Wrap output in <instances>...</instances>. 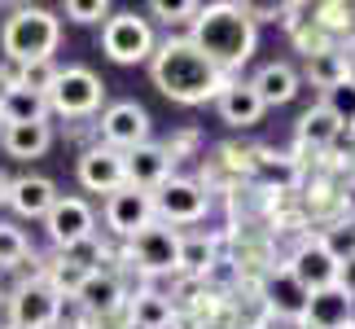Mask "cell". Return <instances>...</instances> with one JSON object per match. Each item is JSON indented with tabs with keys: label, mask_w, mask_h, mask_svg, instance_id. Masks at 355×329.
<instances>
[{
	"label": "cell",
	"mask_w": 355,
	"mask_h": 329,
	"mask_svg": "<svg viewBox=\"0 0 355 329\" xmlns=\"http://www.w3.org/2000/svg\"><path fill=\"white\" fill-rule=\"evenodd\" d=\"M44 228H49V242L58 246V251H66V246L92 237L97 215H92V207H88L84 198H58L49 207V215H44Z\"/></svg>",
	"instance_id": "cell-11"
},
{
	"label": "cell",
	"mask_w": 355,
	"mask_h": 329,
	"mask_svg": "<svg viewBox=\"0 0 355 329\" xmlns=\"http://www.w3.org/2000/svg\"><path fill=\"white\" fill-rule=\"evenodd\" d=\"M5 202L18 215H26V219H44L49 207L58 202V189H53L49 176H18V180H9Z\"/></svg>",
	"instance_id": "cell-17"
},
{
	"label": "cell",
	"mask_w": 355,
	"mask_h": 329,
	"mask_svg": "<svg viewBox=\"0 0 355 329\" xmlns=\"http://www.w3.org/2000/svg\"><path fill=\"white\" fill-rule=\"evenodd\" d=\"M0 145L9 158H40L53 145V128L49 123H13V128H0Z\"/></svg>",
	"instance_id": "cell-24"
},
{
	"label": "cell",
	"mask_w": 355,
	"mask_h": 329,
	"mask_svg": "<svg viewBox=\"0 0 355 329\" xmlns=\"http://www.w3.org/2000/svg\"><path fill=\"white\" fill-rule=\"evenodd\" d=\"M334 285L343 290L347 298H355V259H347V264H338V277H334Z\"/></svg>",
	"instance_id": "cell-37"
},
{
	"label": "cell",
	"mask_w": 355,
	"mask_h": 329,
	"mask_svg": "<svg viewBox=\"0 0 355 329\" xmlns=\"http://www.w3.org/2000/svg\"><path fill=\"white\" fill-rule=\"evenodd\" d=\"M58 317H62V294L44 277L13 285V294H9V325L13 329H53Z\"/></svg>",
	"instance_id": "cell-6"
},
{
	"label": "cell",
	"mask_w": 355,
	"mask_h": 329,
	"mask_svg": "<svg viewBox=\"0 0 355 329\" xmlns=\"http://www.w3.org/2000/svg\"><path fill=\"white\" fill-rule=\"evenodd\" d=\"M5 194H9V176L0 171V202H5Z\"/></svg>",
	"instance_id": "cell-40"
},
{
	"label": "cell",
	"mask_w": 355,
	"mask_h": 329,
	"mask_svg": "<svg viewBox=\"0 0 355 329\" xmlns=\"http://www.w3.org/2000/svg\"><path fill=\"white\" fill-rule=\"evenodd\" d=\"M101 49H105V58L119 62V66L149 62L154 58V31H149V22L136 18V13H114V18H105Z\"/></svg>",
	"instance_id": "cell-7"
},
{
	"label": "cell",
	"mask_w": 355,
	"mask_h": 329,
	"mask_svg": "<svg viewBox=\"0 0 355 329\" xmlns=\"http://www.w3.org/2000/svg\"><path fill=\"white\" fill-rule=\"evenodd\" d=\"M351 136H355V123H351Z\"/></svg>",
	"instance_id": "cell-42"
},
{
	"label": "cell",
	"mask_w": 355,
	"mask_h": 329,
	"mask_svg": "<svg viewBox=\"0 0 355 329\" xmlns=\"http://www.w3.org/2000/svg\"><path fill=\"white\" fill-rule=\"evenodd\" d=\"M5 329H13V325H5Z\"/></svg>",
	"instance_id": "cell-44"
},
{
	"label": "cell",
	"mask_w": 355,
	"mask_h": 329,
	"mask_svg": "<svg viewBox=\"0 0 355 329\" xmlns=\"http://www.w3.org/2000/svg\"><path fill=\"white\" fill-rule=\"evenodd\" d=\"M175 255H180V233L167 224H149L136 237H128V259L149 277H162V272H175Z\"/></svg>",
	"instance_id": "cell-8"
},
{
	"label": "cell",
	"mask_w": 355,
	"mask_h": 329,
	"mask_svg": "<svg viewBox=\"0 0 355 329\" xmlns=\"http://www.w3.org/2000/svg\"><path fill=\"white\" fill-rule=\"evenodd\" d=\"M215 106H220V119L228 128H254V123L263 119V101H259L254 88L241 84V79H233V84L215 97Z\"/></svg>",
	"instance_id": "cell-21"
},
{
	"label": "cell",
	"mask_w": 355,
	"mask_h": 329,
	"mask_svg": "<svg viewBox=\"0 0 355 329\" xmlns=\"http://www.w3.org/2000/svg\"><path fill=\"white\" fill-rule=\"evenodd\" d=\"M13 123H49V101L5 84L0 88V128H13Z\"/></svg>",
	"instance_id": "cell-23"
},
{
	"label": "cell",
	"mask_w": 355,
	"mask_h": 329,
	"mask_svg": "<svg viewBox=\"0 0 355 329\" xmlns=\"http://www.w3.org/2000/svg\"><path fill=\"white\" fill-rule=\"evenodd\" d=\"M149 224H154V198L149 194L123 185V189H114V194L105 198V228L119 233L123 242L136 237V233L149 228Z\"/></svg>",
	"instance_id": "cell-12"
},
{
	"label": "cell",
	"mask_w": 355,
	"mask_h": 329,
	"mask_svg": "<svg viewBox=\"0 0 355 329\" xmlns=\"http://www.w3.org/2000/svg\"><path fill=\"white\" fill-rule=\"evenodd\" d=\"M171 154L167 145H136L123 154V180H128V189H141V194H154V189L171 176Z\"/></svg>",
	"instance_id": "cell-13"
},
{
	"label": "cell",
	"mask_w": 355,
	"mask_h": 329,
	"mask_svg": "<svg viewBox=\"0 0 355 329\" xmlns=\"http://www.w3.org/2000/svg\"><path fill=\"white\" fill-rule=\"evenodd\" d=\"M307 79H311L316 88H324V92L338 88V84L347 79V53L338 49V44L320 49V53H311V58H307Z\"/></svg>",
	"instance_id": "cell-28"
},
{
	"label": "cell",
	"mask_w": 355,
	"mask_h": 329,
	"mask_svg": "<svg viewBox=\"0 0 355 329\" xmlns=\"http://www.w3.org/2000/svg\"><path fill=\"white\" fill-rule=\"evenodd\" d=\"M320 106H329V115H334L338 123H355V88H351V84H338V88H329Z\"/></svg>",
	"instance_id": "cell-33"
},
{
	"label": "cell",
	"mask_w": 355,
	"mask_h": 329,
	"mask_svg": "<svg viewBox=\"0 0 355 329\" xmlns=\"http://www.w3.org/2000/svg\"><path fill=\"white\" fill-rule=\"evenodd\" d=\"M294 136H298V154H324V149H329L338 136H343V123L329 115V106L316 101L311 110H303V119H298Z\"/></svg>",
	"instance_id": "cell-18"
},
{
	"label": "cell",
	"mask_w": 355,
	"mask_h": 329,
	"mask_svg": "<svg viewBox=\"0 0 355 329\" xmlns=\"http://www.w3.org/2000/svg\"><path fill=\"white\" fill-rule=\"evenodd\" d=\"M285 31H290V40L298 44V53H303V58H311V53H320V49L334 44V40L320 31V22H316V13H311V5H285Z\"/></svg>",
	"instance_id": "cell-25"
},
{
	"label": "cell",
	"mask_w": 355,
	"mask_h": 329,
	"mask_svg": "<svg viewBox=\"0 0 355 329\" xmlns=\"http://www.w3.org/2000/svg\"><path fill=\"white\" fill-rule=\"evenodd\" d=\"M62 259H71V264H79L84 272H97V264L105 259V246H97V237H84V242H75V246H66Z\"/></svg>",
	"instance_id": "cell-32"
},
{
	"label": "cell",
	"mask_w": 355,
	"mask_h": 329,
	"mask_svg": "<svg viewBox=\"0 0 355 329\" xmlns=\"http://www.w3.org/2000/svg\"><path fill=\"white\" fill-rule=\"evenodd\" d=\"M263 307L281 321H303V307H307V290L298 285L285 268H268L263 272Z\"/></svg>",
	"instance_id": "cell-16"
},
{
	"label": "cell",
	"mask_w": 355,
	"mask_h": 329,
	"mask_svg": "<svg viewBox=\"0 0 355 329\" xmlns=\"http://www.w3.org/2000/svg\"><path fill=\"white\" fill-rule=\"evenodd\" d=\"M171 317H175L171 298L158 294V290H141V294H132V303H128V325L132 329H171Z\"/></svg>",
	"instance_id": "cell-26"
},
{
	"label": "cell",
	"mask_w": 355,
	"mask_h": 329,
	"mask_svg": "<svg viewBox=\"0 0 355 329\" xmlns=\"http://www.w3.org/2000/svg\"><path fill=\"white\" fill-rule=\"evenodd\" d=\"M250 88H254V97L263 101V110L268 106H285V101L298 97V71L290 62H268V66H259Z\"/></svg>",
	"instance_id": "cell-19"
},
{
	"label": "cell",
	"mask_w": 355,
	"mask_h": 329,
	"mask_svg": "<svg viewBox=\"0 0 355 329\" xmlns=\"http://www.w3.org/2000/svg\"><path fill=\"white\" fill-rule=\"evenodd\" d=\"M101 136H105V145H110V149H119V154L145 145L149 141V115H145V106H136V101L105 106L101 110Z\"/></svg>",
	"instance_id": "cell-10"
},
{
	"label": "cell",
	"mask_w": 355,
	"mask_h": 329,
	"mask_svg": "<svg viewBox=\"0 0 355 329\" xmlns=\"http://www.w3.org/2000/svg\"><path fill=\"white\" fill-rule=\"evenodd\" d=\"M215 255H220V251H215V237H207V233H198V237H180L175 272H180V277H198V281H207V277H211V268L220 264Z\"/></svg>",
	"instance_id": "cell-27"
},
{
	"label": "cell",
	"mask_w": 355,
	"mask_h": 329,
	"mask_svg": "<svg viewBox=\"0 0 355 329\" xmlns=\"http://www.w3.org/2000/svg\"><path fill=\"white\" fill-rule=\"evenodd\" d=\"M250 171L277 194H294L298 185V158L290 154H272V149H250Z\"/></svg>",
	"instance_id": "cell-22"
},
{
	"label": "cell",
	"mask_w": 355,
	"mask_h": 329,
	"mask_svg": "<svg viewBox=\"0 0 355 329\" xmlns=\"http://www.w3.org/2000/svg\"><path fill=\"white\" fill-rule=\"evenodd\" d=\"M154 215H162L158 224H198L202 215H207L211 207V194H207V185H198V180H189V176H167L154 194Z\"/></svg>",
	"instance_id": "cell-5"
},
{
	"label": "cell",
	"mask_w": 355,
	"mask_h": 329,
	"mask_svg": "<svg viewBox=\"0 0 355 329\" xmlns=\"http://www.w3.org/2000/svg\"><path fill=\"white\" fill-rule=\"evenodd\" d=\"M79 185L88 189V194H105L110 198L114 189H123V154L110 145H92L84 149V158H79Z\"/></svg>",
	"instance_id": "cell-14"
},
{
	"label": "cell",
	"mask_w": 355,
	"mask_h": 329,
	"mask_svg": "<svg viewBox=\"0 0 355 329\" xmlns=\"http://www.w3.org/2000/svg\"><path fill=\"white\" fill-rule=\"evenodd\" d=\"M285 272L303 285V290H324V285H334L338 277V259L329 255V246H324V237H303L294 246L290 264H285Z\"/></svg>",
	"instance_id": "cell-9"
},
{
	"label": "cell",
	"mask_w": 355,
	"mask_h": 329,
	"mask_svg": "<svg viewBox=\"0 0 355 329\" xmlns=\"http://www.w3.org/2000/svg\"><path fill=\"white\" fill-rule=\"evenodd\" d=\"M347 49H351V58H355V22H351V31H347Z\"/></svg>",
	"instance_id": "cell-41"
},
{
	"label": "cell",
	"mask_w": 355,
	"mask_h": 329,
	"mask_svg": "<svg viewBox=\"0 0 355 329\" xmlns=\"http://www.w3.org/2000/svg\"><path fill=\"white\" fill-rule=\"evenodd\" d=\"M189 44H193L211 66H220V71L233 79V71H241V66L254 58V44H259L254 13L233 5V0L202 5L198 18H193V35H189Z\"/></svg>",
	"instance_id": "cell-2"
},
{
	"label": "cell",
	"mask_w": 355,
	"mask_h": 329,
	"mask_svg": "<svg viewBox=\"0 0 355 329\" xmlns=\"http://www.w3.org/2000/svg\"><path fill=\"white\" fill-rule=\"evenodd\" d=\"M303 325H311V329H351L355 325V298H347L338 285L311 290L307 307H303Z\"/></svg>",
	"instance_id": "cell-15"
},
{
	"label": "cell",
	"mask_w": 355,
	"mask_h": 329,
	"mask_svg": "<svg viewBox=\"0 0 355 329\" xmlns=\"http://www.w3.org/2000/svg\"><path fill=\"white\" fill-rule=\"evenodd\" d=\"M311 13H316V22H320V31L324 35H347L351 31V22H355V9L343 5V0H324V5H311Z\"/></svg>",
	"instance_id": "cell-30"
},
{
	"label": "cell",
	"mask_w": 355,
	"mask_h": 329,
	"mask_svg": "<svg viewBox=\"0 0 355 329\" xmlns=\"http://www.w3.org/2000/svg\"><path fill=\"white\" fill-rule=\"evenodd\" d=\"M324 246H329V255L338 259V264H347V259H355V224H338L324 233Z\"/></svg>",
	"instance_id": "cell-34"
},
{
	"label": "cell",
	"mask_w": 355,
	"mask_h": 329,
	"mask_svg": "<svg viewBox=\"0 0 355 329\" xmlns=\"http://www.w3.org/2000/svg\"><path fill=\"white\" fill-rule=\"evenodd\" d=\"M75 298L84 303L88 317H110V312L123 307V285H119L114 272L97 268V272H88V277H84V285L75 290Z\"/></svg>",
	"instance_id": "cell-20"
},
{
	"label": "cell",
	"mask_w": 355,
	"mask_h": 329,
	"mask_svg": "<svg viewBox=\"0 0 355 329\" xmlns=\"http://www.w3.org/2000/svg\"><path fill=\"white\" fill-rule=\"evenodd\" d=\"M26 237H22V228H13V224H0V268H13V264H22L26 259Z\"/></svg>",
	"instance_id": "cell-31"
},
{
	"label": "cell",
	"mask_w": 355,
	"mask_h": 329,
	"mask_svg": "<svg viewBox=\"0 0 355 329\" xmlns=\"http://www.w3.org/2000/svg\"><path fill=\"white\" fill-rule=\"evenodd\" d=\"M53 79H58V66H53V58H49V62H22L18 71H13L9 84H13V88L35 92V97H44V92L53 88Z\"/></svg>",
	"instance_id": "cell-29"
},
{
	"label": "cell",
	"mask_w": 355,
	"mask_h": 329,
	"mask_svg": "<svg viewBox=\"0 0 355 329\" xmlns=\"http://www.w3.org/2000/svg\"><path fill=\"white\" fill-rule=\"evenodd\" d=\"M351 329H355V325H351Z\"/></svg>",
	"instance_id": "cell-46"
},
{
	"label": "cell",
	"mask_w": 355,
	"mask_h": 329,
	"mask_svg": "<svg viewBox=\"0 0 355 329\" xmlns=\"http://www.w3.org/2000/svg\"><path fill=\"white\" fill-rule=\"evenodd\" d=\"M171 329H207V325H202L193 312H175V317H171Z\"/></svg>",
	"instance_id": "cell-38"
},
{
	"label": "cell",
	"mask_w": 355,
	"mask_h": 329,
	"mask_svg": "<svg viewBox=\"0 0 355 329\" xmlns=\"http://www.w3.org/2000/svg\"><path fill=\"white\" fill-rule=\"evenodd\" d=\"M49 101V115H66V119H84V115H97L101 101H105V84L88 66H58V79L53 88L44 92Z\"/></svg>",
	"instance_id": "cell-4"
},
{
	"label": "cell",
	"mask_w": 355,
	"mask_h": 329,
	"mask_svg": "<svg viewBox=\"0 0 355 329\" xmlns=\"http://www.w3.org/2000/svg\"><path fill=\"white\" fill-rule=\"evenodd\" d=\"M58 40H62L58 13L40 9V5L13 9L9 18H5V26H0V49H5V58L13 66H22V62H49L53 49H58Z\"/></svg>",
	"instance_id": "cell-3"
},
{
	"label": "cell",
	"mask_w": 355,
	"mask_h": 329,
	"mask_svg": "<svg viewBox=\"0 0 355 329\" xmlns=\"http://www.w3.org/2000/svg\"><path fill=\"white\" fill-rule=\"evenodd\" d=\"M303 329H311V325H303Z\"/></svg>",
	"instance_id": "cell-43"
},
{
	"label": "cell",
	"mask_w": 355,
	"mask_h": 329,
	"mask_svg": "<svg viewBox=\"0 0 355 329\" xmlns=\"http://www.w3.org/2000/svg\"><path fill=\"white\" fill-rule=\"evenodd\" d=\"M149 75H154V84H158L162 97H171L180 106H207V101H215L228 84H233L220 66H211L193 44H189V35L154 44Z\"/></svg>",
	"instance_id": "cell-1"
},
{
	"label": "cell",
	"mask_w": 355,
	"mask_h": 329,
	"mask_svg": "<svg viewBox=\"0 0 355 329\" xmlns=\"http://www.w3.org/2000/svg\"><path fill=\"white\" fill-rule=\"evenodd\" d=\"M53 329H58V325H53Z\"/></svg>",
	"instance_id": "cell-45"
},
{
	"label": "cell",
	"mask_w": 355,
	"mask_h": 329,
	"mask_svg": "<svg viewBox=\"0 0 355 329\" xmlns=\"http://www.w3.org/2000/svg\"><path fill=\"white\" fill-rule=\"evenodd\" d=\"M198 9L202 5H193V0H189V5H167V0H154V5H149V13H158V18H167V22H193L198 18Z\"/></svg>",
	"instance_id": "cell-36"
},
{
	"label": "cell",
	"mask_w": 355,
	"mask_h": 329,
	"mask_svg": "<svg viewBox=\"0 0 355 329\" xmlns=\"http://www.w3.org/2000/svg\"><path fill=\"white\" fill-rule=\"evenodd\" d=\"M66 18H75V22H101V18H110V5H105V0H71V5H66Z\"/></svg>",
	"instance_id": "cell-35"
},
{
	"label": "cell",
	"mask_w": 355,
	"mask_h": 329,
	"mask_svg": "<svg viewBox=\"0 0 355 329\" xmlns=\"http://www.w3.org/2000/svg\"><path fill=\"white\" fill-rule=\"evenodd\" d=\"M343 84H351V88H355V58H351V53H347V79H343Z\"/></svg>",
	"instance_id": "cell-39"
}]
</instances>
